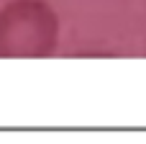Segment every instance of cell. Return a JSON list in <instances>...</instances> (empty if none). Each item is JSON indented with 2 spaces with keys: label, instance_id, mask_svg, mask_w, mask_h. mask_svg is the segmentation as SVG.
<instances>
[{
  "label": "cell",
  "instance_id": "cell-1",
  "mask_svg": "<svg viewBox=\"0 0 146 144\" xmlns=\"http://www.w3.org/2000/svg\"><path fill=\"white\" fill-rule=\"evenodd\" d=\"M54 28L51 13L41 3H13L0 13V41L13 44V46H26V44H41L49 39Z\"/></svg>",
  "mask_w": 146,
  "mask_h": 144
}]
</instances>
